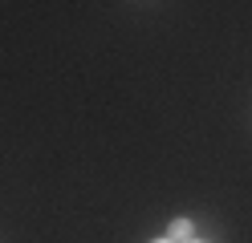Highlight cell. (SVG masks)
I'll list each match as a JSON object with an SVG mask.
<instances>
[{"mask_svg": "<svg viewBox=\"0 0 252 243\" xmlns=\"http://www.w3.org/2000/svg\"><path fill=\"white\" fill-rule=\"evenodd\" d=\"M191 243H203V239H191Z\"/></svg>", "mask_w": 252, "mask_h": 243, "instance_id": "3", "label": "cell"}, {"mask_svg": "<svg viewBox=\"0 0 252 243\" xmlns=\"http://www.w3.org/2000/svg\"><path fill=\"white\" fill-rule=\"evenodd\" d=\"M155 243H171V239H155Z\"/></svg>", "mask_w": 252, "mask_h": 243, "instance_id": "2", "label": "cell"}, {"mask_svg": "<svg viewBox=\"0 0 252 243\" xmlns=\"http://www.w3.org/2000/svg\"><path fill=\"white\" fill-rule=\"evenodd\" d=\"M167 239H171V243H191V239H195V223H191V219H175V223L167 227Z\"/></svg>", "mask_w": 252, "mask_h": 243, "instance_id": "1", "label": "cell"}]
</instances>
